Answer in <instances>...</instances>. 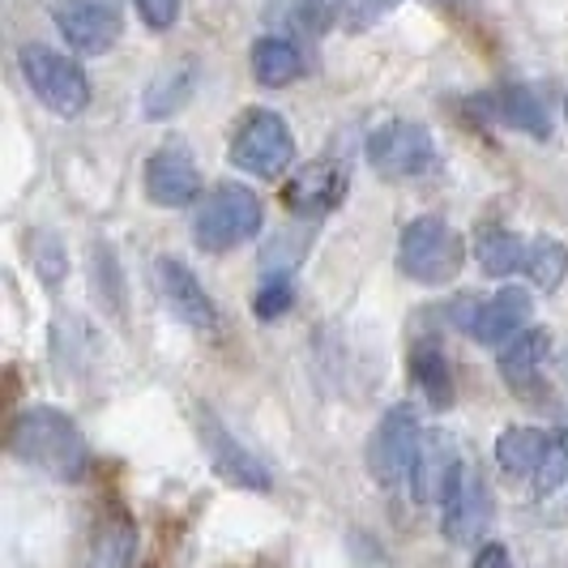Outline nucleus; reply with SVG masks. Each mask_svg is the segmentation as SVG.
Listing matches in <instances>:
<instances>
[{
  "mask_svg": "<svg viewBox=\"0 0 568 568\" xmlns=\"http://www.w3.org/2000/svg\"><path fill=\"white\" fill-rule=\"evenodd\" d=\"M9 454L22 466L57 479V484H82L90 475V445H85L82 427L73 424L64 410L34 402L27 410L13 415L9 424Z\"/></svg>",
  "mask_w": 568,
  "mask_h": 568,
  "instance_id": "obj_1",
  "label": "nucleus"
},
{
  "mask_svg": "<svg viewBox=\"0 0 568 568\" xmlns=\"http://www.w3.org/2000/svg\"><path fill=\"white\" fill-rule=\"evenodd\" d=\"M261 227H265V201L240 180L214 184L201 197L197 219H193V235H197L201 253H231V248L256 240Z\"/></svg>",
  "mask_w": 568,
  "mask_h": 568,
  "instance_id": "obj_2",
  "label": "nucleus"
},
{
  "mask_svg": "<svg viewBox=\"0 0 568 568\" xmlns=\"http://www.w3.org/2000/svg\"><path fill=\"white\" fill-rule=\"evenodd\" d=\"M466 261V244L440 214H419L402 227L398 270L419 286H445L457 278Z\"/></svg>",
  "mask_w": 568,
  "mask_h": 568,
  "instance_id": "obj_3",
  "label": "nucleus"
},
{
  "mask_svg": "<svg viewBox=\"0 0 568 568\" xmlns=\"http://www.w3.org/2000/svg\"><path fill=\"white\" fill-rule=\"evenodd\" d=\"M22 78H27L30 94L48 108L52 115H82L90 103V78L78 60L48 48V43H22L18 52Z\"/></svg>",
  "mask_w": 568,
  "mask_h": 568,
  "instance_id": "obj_4",
  "label": "nucleus"
},
{
  "mask_svg": "<svg viewBox=\"0 0 568 568\" xmlns=\"http://www.w3.org/2000/svg\"><path fill=\"white\" fill-rule=\"evenodd\" d=\"M231 163L248 175L274 180L295 163V133L278 112L253 108L240 115L235 133H231Z\"/></svg>",
  "mask_w": 568,
  "mask_h": 568,
  "instance_id": "obj_5",
  "label": "nucleus"
},
{
  "mask_svg": "<svg viewBox=\"0 0 568 568\" xmlns=\"http://www.w3.org/2000/svg\"><path fill=\"white\" fill-rule=\"evenodd\" d=\"M530 295L521 291V286H505V291H496L491 300H475V295H462L454 300V308H449V321H454L457 329H466L475 342H484V346H505L509 338H517L521 329H530Z\"/></svg>",
  "mask_w": 568,
  "mask_h": 568,
  "instance_id": "obj_6",
  "label": "nucleus"
},
{
  "mask_svg": "<svg viewBox=\"0 0 568 568\" xmlns=\"http://www.w3.org/2000/svg\"><path fill=\"white\" fill-rule=\"evenodd\" d=\"M419 445H424V427L415 419L410 406H394L385 410V419L376 424L368 445V470L381 487L410 484L415 462H419Z\"/></svg>",
  "mask_w": 568,
  "mask_h": 568,
  "instance_id": "obj_7",
  "label": "nucleus"
},
{
  "mask_svg": "<svg viewBox=\"0 0 568 568\" xmlns=\"http://www.w3.org/2000/svg\"><path fill=\"white\" fill-rule=\"evenodd\" d=\"M368 163L385 180H419L436 168V142L415 120H385L368 133Z\"/></svg>",
  "mask_w": 568,
  "mask_h": 568,
  "instance_id": "obj_8",
  "label": "nucleus"
},
{
  "mask_svg": "<svg viewBox=\"0 0 568 568\" xmlns=\"http://www.w3.org/2000/svg\"><path fill=\"white\" fill-rule=\"evenodd\" d=\"M154 286H159L168 313L175 316L180 325H189V329L201 334V338H219V334H223L219 304L210 300V291L197 283V274H193L184 261L159 256V261H154Z\"/></svg>",
  "mask_w": 568,
  "mask_h": 568,
  "instance_id": "obj_9",
  "label": "nucleus"
},
{
  "mask_svg": "<svg viewBox=\"0 0 568 568\" xmlns=\"http://www.w3.org/2000/svg\"><path fill=\"white\" fill-rule=\"evenodd\" d=\"M52 22H57L60 39L82 57L112 52L120 43V30H124V18L112 0H60L52 9Z\"/></svg>",
  "mask_w": 568,
  "mask_h": 568,
  "instance_id": "obj_10",
  "label": "nucleus"
},
{
  "mask_svg": "<svg viewBox=\"0 0 568 568\" xmlns=\"http://www.w3.org/2000/svg\"><path fill=\"white\" fill-rule=\"evenodd\" d=\"M197 432H201V449L210 457L214 475H223L231 487H244V491H270L274 487V475L265 470V462L253 457L235 436H231L223 419L214 410H197Z\"/></svg>",
  "mask_w": 568,
  "mask_h": 568,
  "instance_id": "obj_11",
  "label": "nucleus"
},
{
  "mask_svg": "<svg viewBox=\"0 0 568 568\" xmlns=\"http://www.w3.org/2000/svg\"><path fill=\"white\" fill-rule=\"evenodd\" d=\"M346 184H351V171L338 159H316L308 168L291 171L283 184V205L295 219H325L334 214L346 197Z\"/></svg>",
  "mask_w": 568,
  "mask_h": 568,
  "instance_id": "obj_12",
  "label": "nucleus"
},
{
  "mask_svg": "<svg viewBox=\"0 0 568 568\" xmlns=\"http://www.w3.org/2000/svg\"><path fill=\"white\" fill-rule=\"evenodd\" d=\"M487 526H491V487L484 475L462 466V475L440 500V535L457 547H475Z\"/></svg>",
  "mask_w": 568,
  "mask_h": 568,
  "instance_id": "obj_13",
  "label": "nucleus"
},
{
  "mask_svg": "<svg viewBox=\"0 0 568 568\" xmlns=\"http://www.w3.org/2000/svg\"><path fill=\"white\" fill-rule=\"evenodd\" d=\"M145 197L159 210H184L201 201V171L184 145H163L145 159Z\"/></svg>",
  "mask_w": 568,
  "mask_h": 568,
  "instance_id": "obj_14",
  "label": "nucleus"
},
{
  "mask_svg": "<svg viewBox=\"0 0 568 568\" xmlns=\"http://www.w3.org/2000/svg\"><path fill=\"white\" fill-rule=\"evenodd\" d=\"M462 457H457L454 440L440 436V432H424V445H419V462H415V475H410V491L419 505H440L445 491L454 487V479L462 475Z\"/></svg>",
  "mask_w": 568,
  "mask_h": 568,
  "instance_id": "obj_15",
  "label": "nucleus"
},
{
  "mask_svg": "<svg viewBox=\"0 0 568 568\" xmlns=\"http://www.w3.org/2000/svg\"><path fill=\"white\" fill-rule=\"evenodd\" d=\"M138 521L124 509H112L99 517L94 535H90V551H85V568H138Z\"/></svg>",
  "mask_w": 568,
  "mask_h": 568,
  "instance_id": "obj_16",
  "label": "nucleus"
},
{
  "mask_svg": "<svg viewBox=\"0 0 568 568\" xmlns=\"http://www.w3.org/2000/svg\"><path fill=\"white\" fill-rule=\"evenodd\" d=\"M551 445H556L551 432L530 427V424H513V427H505L500 440H496V466H500L505 475H517V479H535L539 466L547 462V454H551Z\"/></svg>",
  "mask_w": 568,
  "mask_h": 568,
  "instance_id": "obj_17",
  "label": "nucleus"
},
{
  "mask_svg": "<svg viewBox=\"0 0 568 568\" xmlns=\"http://www.w3.org/2000/svg\"><path fill=\"white\" fill-rule=\"evenodd\" d=\"M248 64H253V78L265 85V90H283V85L304 78V52H300L286 34H265V39H256L253 52H248Z\"/></svg>",
  "mask_w": 568,
  "mask_h": 568,
  "instance_id": "obj_18",
  "label": "nucleus"
},
{
  "mask_svg": "<svg viewBox=\"0 0 568 568\" xmlns=\"http://www.w3.org/2000/svg\"><path fill=\"white\" fill-rule=\"evenodd\" d=\"M526 240L517 231L500 227V223H484L475 231V256H479V270L491 278H509L517 270H526Z\"/></svg>",
  "mask_w": 568,
  "mask_h": 568,
  "instance_id": "obj_19",
  "label": "nucleus"
},
{
  "mask_svg": "<svg viewBox=\"0 0 568 568\" xmlns=\"http://www.w3.org/2000/svg\"><path fill=\"white\" fill-rule=\"evenodd\" d=\"M491 108L496 115L513 124L517 133H526V138H547L551 133V115H547V103H542L539 94L530 90V85L513 82V85H500L496 94H491Z\"/></svg>",
  "mask_w": 568,
  "mask_h": 568,
  "instance_id": "obj_20",
  "label": "nucleus"
},
{
  "mask_svg": "<svg viewBox=\"0 0 568 568\" xmlns=\"http://www.w3.org/2000/svg\"><path fill=\"white\" fill-rule=\"evenodd\" d=\"M547 355H551V334L547 329H521L517 338H509L496 351V364H500V376L509 385H530L547 364Z\"/></svg>",
  "mask_w": 568,
  "mask_h": 568,
  "instance_id": "obj_21",
  "label": "nucleus"
},
{
  "mask_svg": "<svg viewBox=\"0 0 568 568\" xmlns=\"http://www.w3.org/2000/svg\"><path fill=\"white\" fill-rule=\"evenodd\" d=\"M193 90H197V64H193V60H180V64L163 69L154 82L145 85L142 112L150 115V120H171V115L193 99Z\"/></svg>",
  "mask_w": 568,
  "mask_h": 568,
  "instance_id": "obj_22",
  "label": "nucleus"
},
{
  "mask_svg": "<svg viewBox=\"0 0 568 568\" xmlns=\"http://www.w3.org/2000/svg\"><path fill=\"white\" fill-rule=\"evenodd\" d=\"M410 376H415L419 394L436 410H449L454 406V372H449V359H445V351L436 342H419L410 351Z\"/></svg>",
  "mask_w": 568,
  "mask_h": 568,
  "instance_id": "obj_23",
  "label": "nucleus"
},
{
  "mask_svg": "<svg viewBox=\"0 0 568 568\" xmlns=\"http://www.w3.org/2000/svg\"><path fill=\"white\" fill-rule=\"evenodd\" d=\"M521 274L535 286H542V291H556L568 274V248L556 235L530 240V248H526V270H521Z\"/></svg>",
  "mask_w": 568,
  "mask_h": 568,
  "instance_id": "obj_24",
  "label": "nucleus"
},
{
  "mask_svg": "<svg viewBox=\"0 0 568 568\" xmlns=\"http://www.w3.org/2000/svg\"><path fill=\"white\" fill-rule=\"evenodd\" d=\"M402 0H334V27H342L346 34H364L376 22H385Z\"/></svg>",
  "mask_w": 568,
  "mask_h": 568,
  "instance_id": "obj_25",
  "label": "nucleus"
},
{
  "mask_svg": "<svg viewBox=\"0 0 568 568\" xmlns=\"http://www.w3.org/2000/svg\"><path fill=\"white\" fill-rule=\"evenodd\" d=\"M274 22H291L295 30H321L334 22V0H278V9H270Z\"/></svg>",
  "mask_w": 568,
  "mask_h": 568,
  "instance_id": "obj_26",
  "label": "nucleus"
},
{
  "mask_svg": "<svg viewBox=\"0 0 568 568\" xmlns=\"http://www.w3.org/2000/svg\"><path fill=\"white\" fill-rule=\"evenodd\" d=\"M90 261H94V291H99V300L120 316L124 308V291H120V265H115V253L108 244H94L90 248Z\"/></svg>",
  "mask_w": 568,
  "mask_h": 568,
  "instance_id": "obj_27",
  "label": "nucleus"
},
{
  "mask_svg": "<svg viewBox=\"0 0 568 568\" xmlns=\"http://www.w3.org/2000/svg\"><path fill=\"white\" fill-rule=\"evenodd\" d=\"M291 304H295L291 278H286V274H270V278H265V286L256 291L253 313L261 316V321H274V316H286V308H291Z\"/></svg>",
  "mask_w": 568,
  "mask_h": 568,
  "instance_id": "obj_28",
  "label": "nucleus"
},
{
  "mask_svg": "<svg viewBox=\"0 0 568 568\" xmlns=\"http://www.w3.org/2000/svg\"><path fill=\"white\" fill-rule=\"evenodd\" d=\"M565 479H568V440L556 436L551 454H547V462H542L539 475H535V491H539V496H551V491L565 487Z\"/></svg>",
  "mask_w": 568,
  "mask_h": 568,
  "instance_id": "obj_29",
  "label": "nucleus"
},
{
  "mask_svg": "<svg viewBox=\"0 0 568 568\" xmlns=\"http://www.w3.org/2000/svg\"><path fill=\"white\" fill-rule=\"evenodd\" d=\"M138 4V13H142V22L150 30H171L180 22V4L184 0H133Z\"/></svg>",
  "mask_w": 568,
  "mask_h": 568,
  "instance_id": "obj_30",
  "label": "nucleus"
},
{
  "mask_svg": "<svg viewBox=\"0 0 568 568\" xmlns=\"http://www.w3.org/2000/svg\"><path fill=\"white\" fill-rule=\"evenodd\" d=\"M470 568H517V565H513V556L505 542H484V547L475 551Z\"/></svg>",
  "mask_w": 568,
  "mask_h": 568,
  "instance_id": "obj_31",
  "label": "nucleus"
},
{
  "mask_svg": "<svg viewBox=\"0 0 568 568\" xmlns=\"http://www.w3.org/2000/svg\"><path fill=\"white\" fill-rule=\"evenodd\" d=\"M560 372H565V381H568V351H565V359H560Z\"/></svg>",
  "mask_w": 568,
  "mask_h": 568,
  "instance_id": "obj_32",
  "label": "nucleus"
},
{
  "mask_svg": "<svg viewBox=\"0 0 568 568\" xmlns=\"http://www.w3.org/2000/svg\"><path fill=\"white\" fill-rule=\"evenodd\" d=\"M436 4H454V0H436Z\"/></svg>",
  "mask_w": 568,
  "mask_h": 568,
  "instance_id": "obj_33",
  "label": "nucleus"
},
{
  "mask_svg": "<svg viewBox=\"0 0 568 568\" xmlns=\"http://www.w3.org/2000/svg\"><path fill=\"white\" fill-rule=\"evenodd\" d=\"M565 120H568V99H565Z\"/></svg>",
  "mask_w": 568,
  "mask_h": 568,
  "instance_id": "obj_34",
  "label": "nucleus"
}]
</instances>
